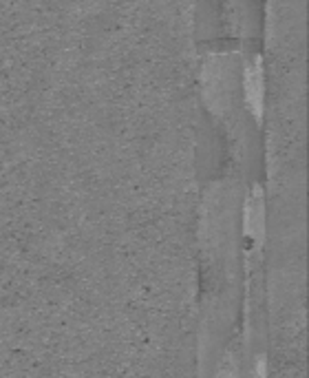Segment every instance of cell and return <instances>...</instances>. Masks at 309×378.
Here are the masks:
<instances>
[{
	"label": "cell",
	"instance_id": "obj_2",
	"mask_svg": "<svg viewBox=\"0 0 309 378\" xmlns=\"http://www.w3.org/2000/svg\"><path fill=\"white\" fill-rule=\"evenodd\" d=\"M258 378H265V360H258Z\"/></svg>",
	"mask_w": 309,
	"mask_h": 378
},
{
	"label": "cell",
	"instance_id": "obj_1",
	"mask_svg": "<svg viewBox=\"0 0 309 378\" xmlns=\"http://www.w3.org/2000/svg\"><path fill=\"white\" fill-rule=\"evenodd\" d=\"M219 376L221 378H238V369H236V363L232 360V356H225L223 358L221 369H219Z\"/></svg>",
	"mask_w": 309,
	"mask_h": 378
}]
</instances>
